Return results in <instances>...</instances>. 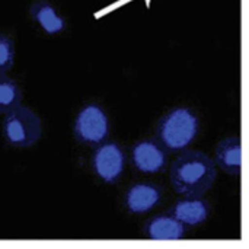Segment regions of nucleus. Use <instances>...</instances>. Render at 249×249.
Masks as SVG:
<instances>
[{
	"label": "nucleus",
	"mask_w": 249,
	"mask_h": 249,
	"mask_svg": "<svg viewBox=\"0 0 249 249\" xmlns=\"http://www.w3.org/2000/svg\"><path fill=\"white\" fill-rule=\"evenodd\" d=\"M217 166L200 150H185L172 162L169 169L171 185L182 197H203L214 185Z\"/></svg>",
	"instance_id": "nucleus-1"
},
{
	"label": "nucleus",
	"mask_w": 249,
	"mask_h": 249,
	"mask_svg": "<svg viewBox=\"0 0 249 249\" xmlns=\"http://www.w3.org/2000/svg\"><path fill=\"white\" fill-rule=\"evenodd\" d=\"M200 131V118L188 107H177L165 112L156 127V140L166 152L187 149Z\"/></svg>",
	"instance_id": "nucleus-2"
},
{
	"label": "nucleus",
	"mask_w": 249,
	"mask_h": 249,
	"mask_svg": "<svg viewBox=\"0 0 249 249\" xmlns=\"http://www.w3.org/2000/svg\"><path fill=\"white\" fill-rule=\"evenodd\" d=\"M4 142L16 149H28L38 143L42 136V123L36 112L22 104L4 114L1 121Z\"/></svg>",
	"instance_id": "nucleus-3"
},
{
	"label": "nucleus",
	"mask_w": 249,
	"mask_h": 249,
	"mask_svg": "<svg viewBox=\"0 0 249 249\" xmlns=\"http://www.w3.org/2000/svg\"><path fill=\"white\" fill-rule=\"evenodd\" d=\"M108 133L109 118L101 105L88 104L77 112L73 124V134L80 144L95 147L107 140Z\"/></svg>",
	"instance_id": "nucleus-4"
},
{
	"label": "nucleus",
	"mask_w": 249,
	"mask_h": 249,
	"mask_svg": "<svg viewBox=\"0 0 249 249\" xmlns=\"http://www.w3.org/2000/svg\"><path fill=\"white\" fill-rule=\"evenodd\" d=\"M95 147L96 149L93 150L90 162L92 171L101 181L107 184L117 182L121 178L125 165L123 149L115 142H102Z\"/></svg>",
	"instance_id": "nucleus-5"
},
{
	"label": "nucleus",
	"mask_w": 249,
	"mask_h": 249,
	"mask_svg": "<svg viewBox=\"0 0 249 249\" xmlns=\"http://www.w3.org/2000/svg\"><path fill=\"white\" fill-rule=\"evenodd\" d=\"M131 162L139 172L160 174L166 168L168 155L156 139H144L133 146Z\"/></svg>",
	"instance_id": "nucleus-6"
},
{
	"label": "nucleus",
	"mask_w": 249,
	"mask_h": 249,
	"mask_svg": "<svg viewBox=\"0 0 249 249\" xmlns=\"http://www.w3.org/2000/svg\"><path fill=\"white\" fill-rule=\"evenodd\" d=\"M162 200V188L152 182H139L125 191L124 204L131 214H144Z\"/></svg>",
	"instance_id": "nucleus-7"
},
{
	"label": "nucleus",
	"mask_w": 249,
	"mask_h": 249,
	"mask_svg": "<svg viewBox=\"0 0 249 249\" xmlns=\"http://www.w3.org/2000/svg\"><path fill=\"white\" fill-rule=\"evenodd\" d=\"M168 213L185 228H196L209 219L210 204L203 197H184L182 200H178Z\"/></svg>",
	"instance_id": "nucleus-8"
},
{
	"label": "nucleus",
	"mask_w": 249,
	"mask_h": 249,
	"mask_svg": "<svg viewBox=\"0 0 249 249\" xmlns=\"http://www.w3.org/2000/svg\"><path fill=\"white\" fill-rule=\"evenodd\" d=\"M143 235L150 241H181L185 236V226L169 213H160L146 220Z\"/></svg>",
	"instance_id": "nucleus-9"
},
{
	"label": "nucleus",
	"mask_w": 249,
	"mask_h": 249,
	"mask_svg": "<svg viewBox=\"0 0 249 249\" xmlns=\"http://www.w3.org/2000/svg\"><path fill=\"white\" fill-rule=\"evenodd\" d=\"M214 163L232 177L242 174V139L238 136L226 137L219 142L214 150Z\"/></svg>",
	"instance_id": "nucleus-10"
},
{
	"label": "nucleus",
	"mask_w": 249,
	"mask_h": 249,
	"mask_svg": "<svg viewBox=\"0 0 249 249\" xmlns=\"http://www.w3.org/2000/svg\"><path fill=\"white\" fill-rule=\"evenodd\" d=\"M29 16L47 35H58L67 26L63 15L48 0H35L29 7Z\"/></svg>",
	"instance_id": "nucleus-11"
},
{
	"label": "nucleus",
	"mask_w": 249,
	"mask_h": 249,
	"mask_svg": "<svg viewBox=\"0 0 249 249\" xmlns=\"http://www.w3.org/2000/svg\"><path fill=\"white\" fill-rule=\"evenodd\" d=\"M22 89L16 80L0 74V114L4 115L22 104Z\"/></svg>",
	"instance_id": "nucleus-12"
},
{
	"label": "nucleus",
	"mask_w": 249,
	"mask_h": 249,
	"mask_svg": "<svg viewBox=\"0 0 249 249\" xmlns=\"http://www.w3.org/2000/svg\"><path fill=\"white\" fill-rule=\"evenodd\" d=\"M15 57H16L15 41L6 34H0V74L7 73L13 67Z\"/></svg>",
	"instance_id": "nucleus-13"
}]
</instances>
